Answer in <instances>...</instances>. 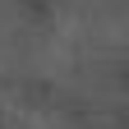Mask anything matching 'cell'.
<instances>
[{"label":"cell","mask_w":129,"mask_h":129,"mask_svg":"<svg viewBox=\"0 0 129 129\" xmlns=\"http://www.w3.org/2000/svg\"><path fill=\"white\" fill-rule=\"evenodd\" d=\"M9 129H69L60 111L37 102H9Z\"/></svg>","instance_id":"6da1fadb"}]
</instances>
